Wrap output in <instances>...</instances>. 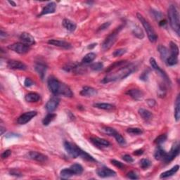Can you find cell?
<instances>
[{"label":"cell","mask_w":180,"mask_h":180,"mask_svg":"<svg viewBox=\"0 0 180 180\" xmlns=\"http://www.w3.org/2000/svg\"><path fill=\"white\" fill-rule=\"evenodd\" d=\"M110 161L113 165H115V167H117V168H118L120 169H123L124 168V165L121 163V162L117 161L116 160H111Z\"/></svg>","instance_id":"obj_46"},{"label":"cell","mask_w":180,"mask_h":180,"mask_svg":"<svg viewBox=\"0 0 180 180\" xmlns=\"http://www.w3.org/2000/svg\"><path fill=\"white\" fill-rule=\"evenodd\" d=\"M144 153V151L142 149H139V150H137L135 151L134 152V154L135 155H141Z\"/></svg>","instance_id":"obj_55"},{"label":"cell","mask_w":180,"mask_h":180,"mask_svg":"<svg viewBox=\"0 0 180 180\" xmlns=\"http://www.w3.org/2000/svg\"><path fill=\"white\" fill-rule=\"evenodd\" d=\"M8 49L20 54H26L30 51V46L21 42H16V43L11 44L8 46Z\"/></svg>","instance_id":"obj_7"},{"label":"cell","mask_w":180,"mask_h":180,"mask_svg":"<svg viewBox=\"0 0 180 180\" xmlns=\"http://www.w3.org/2000/svg\"><path fill=\"white\" fill-rule=\"evenodd\" d=\"M64 148H65L66 152L73 158H76L79 157V151L80 148L75 145L74 144L66 141L64 142Z\"/></svg>","instance_id":"obj_6"},{"label":"cell","mask_w":180,"mask_h":180,"mask_svg":"<svg viewBox=\"0 0 180 180\" xmlns=\"http://www.w3.org/2000/svg\"><path fill=\"white\" fill-rule=\"evenodd\" d=\"M8 3H9V4H12V5H13V6H16V4H15V2H12H12H11V1H8Z\"/></svg>","instance_id":"obj_58"},{"label":"cell","mask_w":180,"mask_h":180,"mask_svg":"<svg viewBox=\"0 0 180 180\" xmlns=\"http://www.w3.org/2000/svg\"><path fill=\"white\" fill-rule=\"evenodd\" d=\"M11 175H15V176H21V174L20 172H18L16 170H12L10 172Z\"/></svg>","instance_id":"obj_54"},{"label":"cell","mask_w":180,"mask_h":180,"mask_svg":"<svg viewBox=\"0 0 180 180\" xmlns=\"http://www.w3.org/2000/svg\"><path fill=\"white\" fill-rule=\"evenodd\" d=\"M33 84H34V83H33V81L30 78H26L25 80V82H24V85H25V87H30L32 86Z\"/></svg>","instance_id":"obj_49"},{"label":"cell","mask_w":180,"mask_h":180,"mask_svg":"<svg viewBox=\"0 0 180 180\" xmlns=\"http://www.w3.org/2000/svg\"><path fill=\"white\" fill-rule=\"evenodd\" d=\"M132 32L135 36H136L137 38L139 39H143L144 37V34L142 31L141 28H140L139 26H137L132 30Z\"/></svg>","instance_id":"obj_36"},{"label":"cell","mask_w":180,"mask_h":180,"mask_svg":"<svg viewBox=\"0 0 180 180\" xmlns=\"http://www.w3.org/2000/svg\"><path fill=\"white\" fill-rule=\"evenodd\" d=\"M168 17L170 26L177 32V34L179 35V14L177 6L174 5V4H170V6H169Z\"/></svg>","instance_id":"obj_2"},{"label":"cell","mask_w":180,"mask_h":180,"mask_svg":"<svg viewBox=\"0 0 180 180\" xmlns=\"http://www.w3.org/2000/svg\"><path fill=\"white\" fill-rule=\"evenodd\" d=\"M0 130H1V134H2V135L4 134V132H5V131H6L5 128H4V127L2 126V125L1 127H0Z\"/></svg>","instance_id":"obj_57"},{"label":"cell","mask_w":180,"mask_h":180,"mask_svg":"<svg viewBox=\"0 0 180 180\" xmlns=\"http://www.w3.org/2000/svg\"><path fill=\"white\" fill-rule=\"evenodd\" d=\"M114 137H115V139H116L117 143H118L119 144H121V145L124 146V145H125V144H126L125 139H124L123 137V136H122L121 134H120L119 133H117V134L114 136Z\"/></svg>","instance_id":"obj_43"},{"label":"cell","mask_w":180,"mask_h":180,"mask_svg":"<svg viewBox=\"0 0 180 180\" xmlns=\"http://www.w3.org/2000/svg\"><path fill=\"white\" fill-rule=\"evenodd\" d=\"M127 177L130 179H137L139 178L137 173L134 172V171H130V172H128L127 175Z\"/></svg>","instance_id":"obj_45"},{"label":"cell","mask_w":180,"mask_h":180,"mask_svg":"<svg viewBox=\"0 0 180 180\" xmlns=\"http://www.w3.org/2000/svg\"><path fill=\"white\" fill-rule=\"evenodd\" d=\"M147 104L150 107H153L155 105V101L153 99H148L147 100Z\"/></svg>","instance_id":"obj_53"},{"label":"cell","mask_w":180,"mask_h":180,"mask_svg":"<svg viewBox=\"0 0 180 180\" xmlns=\"http://www.w3.org/2000/svg\"><path fill=\"white\" fill-rule=\"evenodd\" d=\"M123 159L125 161L127 162V163H132V162L134 161V159L132 158V156H131V155H127V154L123 155Z\"/></svg>","instance_id":"obj_50"},{"label":"cell","mask_w":180,"mask_h":180,"mask_svg":"<svg viewBox=\"0 0 180 180\" xmlns=\"http://www.w3.org/2000/svg\"><path fill=\"white\" fill-rule=\"evenodd\" d=\"M48 87L49 88L51 92H52L54 95H59L60 90H61L62 84L61 82H59L58 80L54 77H50L48 79Z\"/></svg>","instance_id":"obj_5"},{"label":"cell","mask_w":180,"mask_h":180,"mask_svg":"<svg viewBox=\"0 0 180 180\" xmlns=\"http://www.w3.org/2000/svg\"><path fill=\"white\" fill-rule=\"evenodd\" d=\"M59 102H60V99L58 97V96L55 95V96L52 97L49 100L47 103L46 104L45 108L46 110L49 113L54 112V111L56 109L58 106H59Z\"/></svg>","instance_id":"obj_10"},{"label":"cell","mask_w":180,"mask_h":180,"mask_svg":"<svg viewBox=\"0 0 180 180\" xmlns=\"http://www.w3.org/2000/svg\"><path fill=\"white\" fill-rule=\"evenodd\" d=\"M79 157L82 158L85 160L87 161L96 162V160H95L92 155H90L87 152L84 151L82 150L81 148H80V151H79Z\"/></svg>","instance_id":"obj_31"},{"label":"cell","mask_w":180,"mask_h":180,"mask_svg":"<svg viewBox=\"0 0 180 180\" xmlns=\"http://www.w3.org/2000/svg\"><path fill=\"white\" fill-rule=\"evenodd\" d=\"M35 69L36 70V72L38 73L40 78L43 80L44 76H45L46 69H47L46 66L42 63H36L35 65Z\"/></svg>","instance_id":"obj_18"},{"label":"cell","mask_w":180,"mask_h":180,"mask_svg":"<svg viewBox=\"0 0 180 180\" xmlns=\"http://www.w3.org/2000/svg\"><path fill=\"white\" fill-rule=\"evenodd\" d=\"M56 8V4L55 2H50V3L46 4V5L42 8L41 14L39 15V16H42V15L46 14H53V13L55 12Z\"/></svg>","instance_id":"obj_15"},{"label":"cell","mask_w":180,"mask_h":180,"mask_svg":"<svg viewBox=\"0 0 180 180\" xmlns=\"http://www.w3.org/2000/svg\"><path fill=\"white\" fill-rule=\"evenodd\" d=\"M150 64H151V66L153 69L155 70V71H156V72H158V74L161 75V77H163L164 80H165L167 83L171 84L170 78H169L166 73L164 72V71L162 70L161 68L159 67V66L158 65L157 63H156V61H155V60L153 59V58H151V59H150Z\"/></svg>","instance_id":"obj_11"},{"label":"cell","mask_w":180,"mask_h":180,"mask_svg":"<svg viewBox=\"0 0 180 180\" xmlns=\"http://www.w3.org/2000/svg\"><path fill=\"white\" fill-rule=\"evenodd\" d=\"M20 39L23 42V43L27 44V45H32L35 43V38L31 35L30 33L23 32L20 35Z\"/></svg>","instance_id":"obj_16"},{"label":"cell","mask_w":180,"mask_h":180,"mask_svg":"<svg viewBox=\"0 0 180 180\" xmlns=\"http://www.w3.org/2000/svg\"><path fill=\"white\" fill-rule=\"evenodd\" d=\"M37 111H29V112H26L23 114H22L19 118H18L17 123L19 125H25V124L28 123L29 121H30L33 117H35L37 115Z\"/></svg>","instance_id":"obj_9"},{"label":"cell","mask_w":180,"mask_h":180,"mask_svg":"<svg viewBox=\"0 0 180 180\" xmlns=\"http://www.w3.org/2000/svg\"><path fill=\"white\" fill-rule=\"evenodd\" d=\"M158 50L161 54V56L162 58V59L164 61H166V60L169 57V51L168 49H167L165 46H162V45H159L158 47Z\"/></svg>","instance_id":"obj_27"},{"label":"cell","mask_w":180,"mask_h":180,"mask_svg":"<svg viewBox=\"0 0 180 180\" xmlns=\"http://www.w3.org/2000/svg\"><path fill=\"white\" fill-rule=\"evenodd\" d=\"M179 166L178 165H175L172 168H171L170 170H168L166 171V172H164L162 173L160 177H161V179H164V178H167V177L172 176V175H174L175 173L179 170Z\"/></svg>","instance_id":"obj_25"},{"label":"cell","mask_w":180,"mask_h":180,"mask_svg":"<svg viewBox=\"0 0 180 180\" xmlns=\"http://www.w3.org/2000/svg\"><path fill=\"white\" fill-rule=\"evenodd\" d=\"M137 19H139V21L141 22V23L143 25V27L145 29L146 33H147L148 39H149L150 42H156L157 39H158V36L155 33L154 29L153 28V27L151 25V24L148 23V21L144 19V17L141 14L137 13Z\"/></svg>","instance_id":"obj_3"},{"label":"cell","mask_w":180,"mask_h":180,"mask_svg":"<svg viewBox=\"0 0 180 180\" xmlns=\"http://www.w3.org/2000/svg\"><path fill=\"white\" fill-rule=\"evenodd\" d=\"M127 52V50L125 49H116L115 50L113 53V56L115 57H118V56H121L125 54Z\"/></svg>","instance_id":"obj_44"},{"label":"cell","mask_w":180,"mask_h":180,"mask_svg":"<svg viewBox=\"0 0 180 180\" xmlns=\"http://www.w3.org/2000/svg\"><path fill=\"white\" fill-rule=\"evenodd\" d=\"M91 69L95 71H99L103 69L104 68V64L101 63V62H98V63H95L90 66Z\"/></svg>","instance_id":"obj_42"},{"label":"cell","mask_w":180,"mask_h":180,"mask_svg":"<svg viewBox=\"0 0 180 180\" xmlns=\"http://www.w3.org/2000/svg\"><path fill=\"white\" fill-rule=\"evenodd\" d=\"M25 99L26 101L30 102V103H34V102H37L40 99V96L35 92H30L25 95Z\"/></svg>","instance_id":"obj_24"},{"label":"cell","mask_w":180,"mask_h":180,"mask_svg":"<svg viewBox=\"0 0 180 180\" xmlns=\"http://www.w3.org/2000/svg\"><path fill=\"white\" fill-rule=\"evenodd\" d=\"M166 139H167V135L166 134H161L155 139L154 143L158 144V145H161V144H163L164 142L166 141Z\"/></svg>","instance_id":"obj_41"},{"label":"cell","mask_w":180,"mask_h":180,"mask_svg":"<svg viewBox=\"0 0 180 180\" xmlns=\"http://www.w3.org/2000/svg\"><path fill=\"white\" fill-rule=\"evenodd\" d=\"M127 94H128L129 96H130L134 100H140L144 97L143 92L138 90V89H131V90L127 91Z\"/></svg>","instance_id":"obj_19"},{"label":"cell","mask_w":180,"mask_h":180,"mask_svg":"<svg viewBox=\"0 0 180 180\" xmlns=\"http://www.w3.org/2000/svg\"><path fill=\"white\" fill-rule=\"evenodd\" d=\"M165 63H167V65L169 66L176 65V64L178 63V56L170 54V56H169V57L167 59Z\"/></svg>","instance_id":"obj_35"},{"label":"cell","mask_w":180,"mask_h":180,"mask_svg":"<svg viewBox=\"0 0 180 180\" xmlns=\"http://www.w3.org/2000/svg\"><path fill=\"white\" fill-rule=\"evenodd\" d=\"M170 52H171V55H174V56H178L179 48L177 44L173 42H170Z\"/></svg>","instance_id":"obj_39"},{"label":"cell","mask_w":180,"mask_h":180,"mask_svg":"<svg viewBox=\"0 0 180 180\" xmlns=\"http://www.w3.org/2000/svg\"><path fill=\"white\" fill-rule=\"evenodd\" d=\"M152 14L154 16L155 19H156L157 20H160L162 19V17H163V15H162L161 13H160L159 12H157V11H155L152 9Z\"/></svg>","instance_id":"obj_47"},{"label":"cell","mask_w":180,"mask_h":180,"mask_svg":"<svg viewBox=\"0 0 180 180\" xmlns=\"http://www.w3.org/2000/svg\"><path fill=\"white\" fill-rule=\"evenodd\" d=\"M102 131L106 134L108 135H110V136H113L114 137L115 134H117V131L112 127H102Z\"/></svg>","instance_id":"obj_38"},{"label":"cell","mask_w":180,"mask_h":180,"mask_svg":"<svg viewBox=\"0 0 180 180\" xmlns=\"http://www.w3.org/2000/svg\"><path fill=\"white\" fill-rule=\"evenodd\" d=\"M148 75V73L147 72L143 73V74H142L141 76H140V79L142 80H144V81L147 80Z\"/></svg>","instance_id":"obj_52"},{"label":"cell","mask_w":180,"mask_h":180,"mask_svg":"<svg viewBox=\"0 0 180 180\" xmlns=\"http://www.w3.org/2000/svg\"><path fill=\"white\" fill-rule=\"evenodd\" d=\"M110 25V23H109V22L102 24V25L99 28V29H98V32H100V31L106 30V28H108V26H109Z\"/></svg>","instance_id":"obj_51"},{"label":"cell","mask_w":180,"mask_h":180,"mask_svg":"<svg viewBox=\"0 0 180 180\" xmlns=\"http://www.w3.org/2000/svg\"><path fill=\"white\" fill-rule=\"evenodd\" d=\"M80 94L83 97H93L97 94V90L91 87H84L81 90Z\"/></svg>","instance_id":"obj_20"},{"label":"cell","mask_w":180,"mask_h":180,"mask_svg":"<svg viewBox=\"0 0 180 180\" xmlns=\"http://www.w3.org/2000/svg\"><path fill=\"white\" fill-rule=\"evenodd\" d=\"M138 112L140 116L145 121H149L153 118L152 113L150 112L149 110L144 109V108H139Z\"/></svg>","instance_id":"obj_21"},{"label":"cell","mask_w":180,"mask_h":180,"mask_svg":"<svg viewBox=\"0 0 180 180\" xmlns=\"http://www.w3.org/2000/svg\"><path fill=\"white\" fill-rule=\"evenodd\" d=\"M97 174L98 175V176L101 177V178H106V177H115L116 175V172L110 168L104 167V168L98 169L97 170Z\"/></svg>","instance_id":"obj_12"},{"label":"cell","mask_w":180,"mask_h":180,"mask_svg":"<svg viewBox=\"0 0 180 180\" xmlns=\"http://www.w3.org/2000/svg\"><path fill=\"white\" fill-rule=\"evenodd\" d=\"M60 175H61V177L63 179H68L75 175L74 173L73 172V171L71 170V169L69 168L63 169V170L61 171V172H60Z\"/></svg>","instance_id":"obj_33"},{"label":"cell","mask_w":180,"mask_h":180,"mask_svg":"<svg viewBox=\"0 0 180 180\" xmlns=\"http://www.w3.org/2000/svg\"><path fill=\"white\" fill-rule=\"evenodd\" d=\"M134 70L135 67L132 64H127V65L124 66V67L122 66L114 72H110L109 74L106 75L102 80V83H108L110 82L125 79V77L129 76L133 71H134Z\"/></svg>","instance_id":"obj_1"},{"label":"cell","mask_w":180,"mask_h":180,"mask_svg":"<svg viewBox=\"0 0 180 180\" xmlns=\"http://www.w3.org/2000/svg\"><path fill=\"white\" fill-rule=\"evenodd\" d=\"M11 154H12V151H11V150H6L5 151H4L3 153H2L1 157H2V159H5V158H7L8 157H9Z\"/></svg>","instance_id":"obj_48"},{"label":"cell","mask_w":180,"mask_h":180,"mask_svg":"<svg viewBox=\"0 0 180 180\" xmlns=\"http://www.w3.org/2000/svg\"><path fill=\"white\" fill-rule=\"evenodd\" d=\"M28 156L30 159L34 160V161L37 162H40V163H44V162L47 161L48 159V157L46 155L37 151H30L29 153Z\"/></svg>","instance_id":"obj_14"},{"label":"cell","mask_w":180,"mask_h":180,"mask_svg":"<svg viewBox=\"0 0 180 180\" xmlns=\"http://www.w3.org/2000/svg\"><path fill=\"white\" fill-rule=\"evenodd\" d=\"M95 108H99V109L103 110H112L114 108L115 106L112 104H107V103H97L94 104Z\"/></svg>","instance_id":"obj_32"},{"label":"cell","mask_w":180,"mask_h":180,"mask_svg":"<svg viewBox=\"0 0 180 180\" xmlns=\"http://www.w3.org/2000/svg\"><path fill=\"white\" fill-rule=\"evenodd\" d=\"M56 117V115L55 113H49V114L46 115V116L44 117L43 120H42V124H43L44 126L49 125L51 122L54 121Z\"/></svg>","instance_id":"obj_30"},{"label":"cell","mask_w":180,"mask_h":180,"mask_svg":"<svg viewBox=\"0 0 180 180\" xmlns=\"http://www.w3.org/2000/svg\"><path fill=\"white\" fill-rule=\"evenodd\" d=\"M71 170L74 173V175H80L83 172V166L80 164L75 163L70 167Z\"/></svg>","instance_id":"obj_34"},{"label":"cell","mask_w":180,"mask_h":180,"mask_svg":"<svg viewBox=\"0 0 180 180\" xmlns=\"http://www.w3.org/2000/svg\"><path fill=\"white\" fill-rule=\"evenodd\" d=\"M62 24H63V27L67 30L70 31V32H73V31H75L77 27L76 24L69 19H64Z\"/></svg>","instance_id":"obj_22"},{"label":"cell","mask_w":180,"mask_h":180,"mask_svg":"<svg viewBox=\"0 0 180 180\" xmlns=\"http://www.w3.org/2000/svg\"><path fill=\"white\" fill-rule=\"evenodd\" d=\"M91 141L93 144H94L96 146H109L110 142L107 140L99 138V137H94V138L90 139Z\"/></svg>","instance_id":"obj_23"},{"label":"cell","mask_w":180,"mask_h":180,"mask_svg":"<svg viewBox=\"0 0 180 180\" xmlns=\"http://www.w3.org/2000/svg\"><path fill=\"white\" fill-rule=\"evenodd\" d=\"M167 24V21H165V20H161L159 22V25L161 26H164L165 25Z\"/></svg>","instance_id":"obj_56"},{"label":"cell","mask_w":180,"mask_h":180,"mask_svg":"<svg viewBox=\"0 0 180 180\" xmlns=\"http://www.w3.org/2000/svg\"><path fill=\"white\" fill-rule=\"evenodd\" d=\"M122 27L123 26H120L119 28L115 29V30L110 33V34L108 35V36L105 39V40L104 41L103 44H102V49L104 51H108L110 49L114 43L116 41L117 37L118 36V34L120 31L121 30Z\"/></svg>","instance_id":"obj_4"},{"label":"cell","mask_w":180,"mask_h":180,"mask_svg":"<svg viewBox=\"0 0 180 180\" xmlns=\"http://www.w3.org/2000/svg\"><path fill=\"white\" fill-rule=\"evenodd\" d=\"M48 44H52V45L59 46V47L66 49H70L72 47L71 44L68 42L63 41V40H58V39H50V40L48 41Z\"/></svg>","instance_id":"obj_17"},{"label":"cell","mask_w":180,"mask_h":180,"mask_svg":"<svg viewBox=\"0 0 180 180\" xmlns=\"http://www.w3.org/2000/svg\"><path fill=\"white\" fill-rule=\"evenodd\" d=\"M166 154L167 152L163 150L161 146H158V148H157L154 153V157L158 161H163L165 159Z\"/></svg>","instance_id":"obj_26"},{"label":"cell","mask_w":180,"mask_h":180,"mask_svg":"<svg viewBox=\"0 0 180 180\" xmlns=\"http://www.w3.org/2000/svg\"><path fill=\"white\" fill-rule=\"evenodd\" d=\"M175 117L176 121H179L180 118V99L179 95L177 97L176 101L175 104Z\"/></svg>","instance_id":"obj_28"},{"label":"cell","mask_w":180,"mask_h":180,"mask_svg":"<svg viewBox=\"0 0 180 180\" xmlns=\"http://www.w3.org/2000/svg\"><path fill=\"white\" fill-rule=\"evenodd\" d=\"M139 163H140V166H141V168L142 169H147L149 168L151 165V163L149 160L146 158L141 159Z\"/></svg>","instance_id":"obj_40"},{"label":"cell","mask_w":180,"mask_h":180,"mask_svg":"<svg viewBox=\"0 0 180 180\" xmlns=\"http://www.w3.org/2000/svg\"><path fill=\"white\" fill-rule=\"evenodd\" d=\"M97 55L94 53L90 52L88 53L87 54H86L83 57V60H82V63L83 64H87V63H90L91 62H92L94 60L96 59Z\"/></svg>","instance_id":"obj_29"},{"label":"cell","mask_w":180,"mask_h":180,"mask_svg":"<svg viewBox=\"0 0 180 180\" xmlns=\"http://www.w3.org/2000/svg\"><path fill=\"white\" fill-rule=\"evenodd\" d=\"M7 66L10 69L14 70H25L27 69L26 66L21 61H16V60H10L8 61Z\"/></svg>","instance_id":"obj_13"},{"label":"cell","mask_w":180,"mask_h":180,"mask_svg":"<svg viewBox=\"0 0 180 180\" xmlns=\"http://www.w3.org/2000/svg\"><path fill=\"white\" fill-rule=\"evenodd\" d=\"M127 132L128 134H130L132 135H141L143 134V130L140 128L137 127H132V128H128L127 130Z\"/></svg>","instance_id":"obj_37"},{"label":"cell","mask_w":180,"mask_h":180,"mask_svg":"<svg viewBox=\"0 0 180 180\" xmlns=\"http://www.w3.org/2000/svg\"><path fill=\"white\" fill-rule=\"evenodd\" d=\"M179 153V145L178 142H176L173 144L172 148H171L170 151L169 153H167L165 155V159L163 160V161L165 163H169V162L172 161Z\"/></svg>","instance_id":"obj_8"},{"label":"cell","mask_w":180,"mask_h":180,"mask_svg":"<svg viewBox=\"0 0 180 180\" xmlns=\"http://www.w3.org/2000/svg\"><path fill=\"white\" fill-rule=\"evenodd\" d=\"M92 45H93V46H94V45H97V44H92ZM88 48H89V49H91V48H92V46H88Z\"/></svg>","instance_id":"obj_59"}]
</instances>
